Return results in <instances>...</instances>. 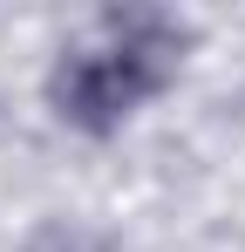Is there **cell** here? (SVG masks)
<instances>
[{
	"instance_id": "obj_2",
	"label": "cell",
	"mask_w": 245,
	"mask_h": 252,
	"mask_svg": "<svg viewBox=\"0 0 245 252\" xmlns=\"http://www.w3.org/2000/svg\"><path fill=\"white\" fill-rule=\"evenodd\" d=\"M28 252H109V246L95 232H82V225H41L28 239Z\"/></svg>"
},
{
	"instance_id": "obj_1",
	"label": "cell",
	"mask_w": 245,
	"mask_h": 252,
	"mask_svg": "<svg viewBox=\"0 0 245 252\" xmlns=\"http://www.w3.org/2000/svg\"><path fill=\"white\" fill-rule=\"evenodd\" d=\"M177 62H184V28L170 14H157V7L102 14L95 34L61 48V62L48 68V102L68 129L109 136L150 95H163L177 82Z\"/></svg>"
}]
</instances>
